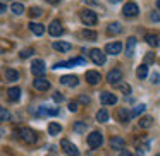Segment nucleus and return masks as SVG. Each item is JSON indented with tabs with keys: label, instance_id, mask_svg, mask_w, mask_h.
<instances>
[{
	"label": "nucleus",
	"instance_id": "51",
	"mask_svg": "<svg viewBox=\"0 0 160 156\" xmlns=\"http://www.w3.org/2000/svg\"><path fill=\"white\" fill-rule=\"evenodd\" d=\"M0 52H2V50H0Z\"/></svg>",
	"mask_w": 160,
	"mask_h": 156
},
{
	"label": "nucleus",
	"instance_id": "7",
	"mask_svg": "<svg viewBox=\"0 0 160 156\" xmlns=\"http://www.w3.org/2000/svg\"><path fill=\"white\" fill-rule=\"evenodd\" d=\"M90 57H91V60H93L97 65H103L105 64V53L102 52V50H98V48H93L90 52Z\"/></svg>",
	"mask_w": 160,
	"mask_h": 156
},
{
	"label": "nucleus",
	"instance_id": "17",
	"mask_svg": "<svg viewBox=\"0 0 160 156\" xmlns=\"http://www.w3.org/2000/svg\"><path fill=\"white\" fill-rule=\"evenodd\" d=\"M29 29H31V33L33 35H36V36H42L43 33H45V26L43 24H38V22H29Z\"/></svg>",
	"mask_w": 160,
	"mask_h": 156
},
{
	"label": "nucleus",
	"instance_id": "9",
	"mask_svg": "<svg viewBox=\"0 0 160 156\" xmlns=\"http://www.w3.org/2000/svg\"><path fill=\"white\" fill-rule=\"evenodd\" d=\"M121 52H122V43H119V41L105 45V53H108V55H119Z\"/></svg>",
	"mask_w": 160,
	"mask_h": 156
},
{
	"label": "nucleus",
	"instance_id": "12",
	"mask_svg": "<svg viewBox=\"0 0 160 156\" xmlns=\"http://www.w3.org/2000/svg\"><path fill=\"white\" fill-rule=\"evenodd\" d=\"M145 40L150 46H153V48L160 46V33H148V35L145 36Z\"/></svg>",
	"mask_w": 160,
	"mask_h": 156
},
{
	"label": "nucleus",
	"instance_id": "26",
	"mask_svg": "<svg viewBox=\"0 0 160 156\" xmlns=\"http://www.w3.org/2000/svg\"><path fill=\"white\" fill-rule=\"evenodd\" d=\"M117 118L121 122H128L129 118H131V113H129L126 108H119V111H117Z\"/></svg>",
	"mask_w": 160,
	"mask_h": 156
},
{
	"label": "nucleus",
	"instance_id": "24",
	"mask_svg": "<svg viewBox=\"0 0 160 156\" xmlns=\"http://www.w3.org/2000/svg\"><path fill=\"white\" fill-rule=\"evenodd\" d=\"M152 124H153V118L152 117H148V115H146V117H141L139 118V122H138V125L141 129H148V127H152Z\"/></svg>",
	"mask_w": 160,
	"mask_h": 156
},
{
	"label": "nucleus",
	"instance_id": "35",
	"mask_svg": "<svg viewBox=\"0 0 160 156\" xmlns=\"http://www.w3.org/2000/svg\"><path fill=\"white\" fill-rule=\"evenodd\" d=\"M145 110H146V106H145V105H143V103H141V105H138V106H136L134 110L131 111V117H136V115H141V113H143V111H145Z\"/></svg>",
	"mask_w": 160,
	"mask_h": 156
},
{
	"label": "nucleus",
	"instance_id": "49",
	"mask_svg": "<svg viewBox=\"0 0 160 156\" xmlns=\"http://www.w3.org/2000/svg\"><path fill=\"white\" fill-rule=\"evenodd\" d=\"M157 9L160 11V0H157Z\"/></svg>",
	"mask_w": 160,
	"mask_h": 156
},
{
	"label": "nucleus",
	"instance_id": "4",
	"mask_svg": "<svg viewBox=\"0 0 160 156\" xmlns=\"http://www.w3.org/2000/svg\"><path fill=\"white\" fill-rule=\"evenodd\" d=\"M60 148H62L64 153L69 154V156H79V149H78L71 141H67V139H62V141H60Z\"/></svg>",
	"mask_w": 160,
	"mask_h": 156
},
{
	"label": "nucleus",
	"instance_id": "11",
	"mask_svg": "<svg viewBox=\"0 0 160 156\" xmlns=\"http://www.w3.org/2000/svg\"><path fill=\"white\" fill-rule=\"evenodd\" d=\"M48 33L52 36H60L64 33V28H62V24H60V21H52L50 22V26H48Z\"/></svg>",
	"mask_w": 160,
	"mask_h": 156
},
{
	"label": "nucleus",
	"instance_id": "14",
	"mask_svg": "<svg viewBox=\"0 0 160 156\" xmlns=\"http://www.w3.org/2000/svg\"><path fill=\"white\" fill-rule=\"evenodd\" d=\"M100 101L103 105H115L117 103V96H115V94H112V93H107V91H105V93H102L100 94Z\"/></svg>",
	"mask_w": 160,
	"mask_h": 156
},
{
	"label": "nucleus",
	"instance_id": "32",
	"mask_svg": "<svg viewBox=\"0 0 160 156\" xmlns=\"http://www.w3.org/2000/svg\"><path fill=\"white\" fill-rule=\"evenodd\" d=\"M11 120V111L7 108H0V122H7Z\"/></svg>",
	"mask_w": 160,
	"mask_h": 156
},
{
	"label": "nucleus",
	"instance_id": "19",
	"mask_svg": "<svg viewBox=\"0 0 160 156\" xmlns=\"http://www.w3.org/2000/svg\"><path fill=\"white\" fill-rule=\"evenodd\" d=\"M121 31H122V24H121V22H110V24L107 26V33H108L110 36L119 35Z\"/></svg>",
	"mask_w": 160,
	"mask_h": 156
},
{
	"label": "nucleus",
	"instance_id": "6",
	"mask_svg": "<svg viewBox=\"0 0 160 156\" xmlns=\"http://www.w3.org/2000/svg\"><path fill=\"white\" fill-rule=\"evenodd\" d=\"M138 12H139V7L134 2H128V4L124 5V9H122V14H124L126 17H136Z\"/></svg>",
	"mask_w": 160,
	"mask_h": 156
},
{
	"label": "nucleus",
	"instance_id": "20",
	"mask_svg": "<svg viewBox=\"0 0 160 156\" xmlns=\"http://www.w3.org/2000/svg\"><path fill=\"white\" fill-rule=\"evenodd\" d=\"M108 144H110V148H112V149H124L126 141H124L122 137H112Z\"/></svg>",
	"mask_w": 160,
	"mask_h": 156
},
{
	"label": "nucleus",
	"instance_id": "13",
	"mask_svg": "<svg viewBox=\"0 0 160 156\" xmlns=\"http://www.w3.org/2000/svg\"><path fill=\"white\" fill-rule=\"evenodd\" d=\"M86 81L91 84V86H97V84L102 81L100 72H97V70H88L86 72Z\"/></svg>",
	"mask_w": 160,
	"mask_h": 156
},
{
	"label": "nucleus",
	"instance_id": "29",
	"mask_svg": "<svg viewBox=\"0 0 160 156\" xmlns=\"http://www.w3.org/2000/svg\"><path fill=\"white\" fill-rule=\"evenodd\" d=\"M11 11L14 12L16 16H21V14H24V5H22V4H18V2H14V4L11 5Z\"/></svg>",
	"mask_w": 160,
	"mask_h": 156
},
{
	"label": "nucleus",
	"instance_id": "38",
	"mask_svg": "<svg viewBox=\"0 0 160 156\" xmlns=\"http://www.w3.org/2000/svg\"><path fill=\"white\" fill-rule=\"evenodd\" d=\"M150 19H152L153 22H158L160 21V11L158 12H152V14H150Z\"/></svg>",
	"mask_w": 160,
	"mask_h": 156
},
{
	"label": "nucleus",
	"instance_id": "40",
	"mask_svg": "<svg viewBox=\"0 0 160 156\" xmlns=\"http://www.w3.org/2000/svg\"><path fill=\"white\" fill-rule=\"evenodd\" d=\"M148 62H150V64L153 62V53H148V55L145 57V65H146V64H148Z\"/></svg>",
	"mask_w": 160,
	"mask_h": 156
},
{
	"label": "nucleus",
	"instance_id": "34",
	"mask_svg": "<svg viewBox=\"0 0 160 156\" xmlns=\"http://www.w3.org/2000/svg\"><path fill=\"white\" fill-rule=\"evenodd\" d=\"M33 53H35V50H33V48H24V50H21L19 57H21V59H29Z\"/></svg>",
	"mask_w": 160,
	"mask_h": 156
},
{
	"label": "nucleus",
	"instance_id": "36",
	"mask_svg": "<svg viewBox=\"0 0 160 156\" xmlns=\"http://www.w3.org/2000/svg\"><path fill=\"white\" fill-rule=\"evenodd\" d=\"M53 101H57V103H62V101H64V96H62V93H59V91H55V93H53Z\"/></svg>",
	"mask_w": 160,
	"mask_h": 156
},
{
	"label": "nucleus",
	"instance_id": "47",
	"mask_svg": "<svg viewBox=\"0 0 160 156\" xmlns=\"http://www.w3.org/2000/svg\"><path fill=\"white\" fill-rule=\"evenodd\" d=\"M108 2H110V4H119L121 0H108Z\"/></svg>",
	"mask_w": 160,
	"mask_h": 156
},
{
	"label": "nucleus",
	"instance_id": "8",
	"mask_svg": "<svg viewBox=\"0 0 160 156\" xmlns=\"http://www.w3.org/2000/svg\"><path fill=\"white\" fill-rule=\"evenodd\" d=\"M107 81L110 84H119L122 81V72L119 69H112V70H108V74H107Z\"/></svg>",
	"mask_w": 160,
	"mask_h": 156
},
{
	"label": "nucleus",
	"instance_id": "42",
	"mask_svg": "<svg viewBox=\"0 0 160 156\" xmlns=\"http://www.w3.org/2000/svg\"><path fill=\"white\" fill-rule=\"evenodd\" d=\"M5 11H7V7H5V4H2V2H0V14H4Z\"/></svg>",
	"mask_w": 160,
	"mask_h": 156
},
{
	"label": "nucleus",
	"instance_id": "31",
	"mask_svg": "<svg viewBox=\"0 0 160 156\" xmlns=\"http://www.w3.org/2000/svg\"><path fill=\"white\" fill-rule=\"evenodd\" d=\"M60 130H62V127H60V125L57 124V122H52V124L48 125V132H50L52 135H57Z\"/></svg>",
	"mask_w": 160,
	"mask_h": 156
},
{
	"label": "nucleus",
	"instance_id": "46",
	"mask_svg": "<svg viewBox=\"0 0 160 156\" xmlns=\"http://www.w3.org/2000/svg\"><path fill=\"white\" fill-rule=\"evenodd\" d=\"M5 134V130H4V127H0V137H2V135Z\"/></svg>",
	"mask_w": 160,
	"mask_h": 156
},
{
	"label": "nucleus",
	"instance_id": "23",
	"mask_svg": "<svg viewBox=\"0 0 160 156\" xmlns=\"http://www.w3.org/2000/svg\"><path fill=\"white\" fill-rule=\"evenodd\" d=\"M81 36H83L84 40H88V41H95V40H97V31H91V29H83V31H81Z\"/></svg>",
	"mask_w": 160,
	"mask_h": 156
},
{
	"label": "nucleus",
	"instance_id": "37",
	"mask_svg": "<svg viewBox=\"0 0 160 156\" xmlns=\"http://www.w3.org/2000/svg\"><path fill=\"white\" fill-rule=\"evenodd\" d=\"M119 87H121V91L124 94H131V86H129V84H121Z\"/></svg>",
	"mask_w": 160,
	"mask_h": 156
},
{
	"label": "nucleus",
	"instance_id": "44",
	"mask_svg": "<svg viewBox=\"0 0 160 156\" xmlns=\"http://www.w3.org/2000/svg\"><path fill=\"white\" fill-rule=\"evenodd\" d=\"M79 101H83V103H88V101H90V100H88L86 96H81V100H79Z\"/></svg>",
	"mask_w": 160,
	"mask_h": 156
},
{
	"label": "nucleus",
	"instance_id": "3",
	"mask_svg": "<svg viewBox=\"0 0 160 156\" xmlns=\"http://www.w3.org/2000/svg\"><path fill=\"white\" fill-rule=\"evenodd\" d=\"M102 144H103V135H102L98 130L91 132V134L88 135V146H90L91 149H97V148H100Z\"/></svg>",
	"mask_w": 160,
	"mask_h": 156
},
{
	"label": "nucleus",
	"instance_id": "30",
	"mask_svg": "<svg viewBox=\"0 0 160 156\" xmlns=\"http://www.w3.org/2000/svg\"><path fill=\"white\" fill-rule=\"evenodd\" d=\"M86 129H88L86 122H74V132L83 134V132H86Z\"/></svg>",
	"mask_w": 160,
	"mask_h": 156
},
{
	"label": "nucleus",
	"instance_id": "48",
	"mask_svg": "<svg viewBox=\"0 0 160 156\" xmlns=\"http://www.w3.org/2000/svg\"><path fill=\"white\" fill-rule=\"evenodd\" d=\"M86 4H95V0H84Z\"/></svg>",
	"mask_w": 160,
	"mask_h": 156
},
{
	"label": "nucleus",
	"instance_id": "27",
	"mask_svg": "<svg viewBox=\"0 0 160 156\" xmlns=\"http://www.w3.org/2000/svg\"><path fill=\"white\" fill-rule=\"evenodd\" d=\"M5 79L7 81H18L19 79V72L16 69H7L5 70Z\"/></svg>",
	"mask_w": 160,
	"mask_h": 156
},
{
	"label": "nucleus",
	"instance_id": "41",
	"mask_svg": "<svg viewBox=\"0 0 160 156\" xmlns=\"http://www.w3.org/2000/svg\"><path fill=\"white\" fill-rule=\"evenodd\" d=\"M152 83H160V76H158V74H153V76H152Z\"/></svg>",
	"mask_w": 160,
	"mask_h": 156
},
{
	"label": "nucleus",
	"instance_id": "10",
	"mask_svg": "<svg viewBox=\"0 0 160 156\" xmlns=\"http://www.w3.org/2000/svg\"><path fill=\"white\" fill-rule=\"evenodd\" d=\"M33 86L38 91H48L50 89V81H47L45 77H36V79L33 81Z\"/></svg>",
	"mask_w": 160,
	"mask_h": 156
},
{
	"label": "nucleus",
	"instance_id": "21",
	"mask_svg": "<svg viewBox=\"0 0 160 156\" xmlns=\"http://www.w3.org/2000/svg\"><path fill=\"white\" fill-rule=\"evenodd\" d=\"M71 48H72V46L67 41H55L53 43V50H57V52H69Z\"/></svg>",
	"mask_w": 160,
	"mask_h": 156
},
{
	"label": "nucleus",
	"instance_id": "25",
	"mask_svg": "<svg viewBox=\"0 0 160 156\" xmlns=\"http://www.w3.org/2000/svg\"><path fill=\"white\" fill-rule=\"evenodd\" d=\"M97 120L100 122V124H105V122H108V111L105 110V108H102V110L97 111Z\"/></svg>",
	"mask_w": 160,
	"mask_h": 156
},
{
	"label": "nucleus",
	"instance_id": "50",
	"mask_svg": "<svg viewBox=\"0 0 160 156\" xmlns=\"http://www.w3.org/2000/svg\"><path fill=\"white\" fill-rule=\"evenodd\" d=\"M47 156H57V154H52V153H50V154H47Z\"/></svg>",
	"mask_w": 160,
	"mask_h": 156
},
{
	"label": "nucleus",
	"instance_id": "43",
	"mask_svg": "<svg viewBox=\"0 0 160 156\" xmlns=\"http://www.w3.org/2000/svg\"><path fill=\"white\" fill-rule=\"evenodd\" d=\"M119 156H132V154H131L129 151H124V149H122V151L119 153Z\"/></svg>",
	"mask_w": 160,
	"mask_h": 156
},
{
	"label": "nucleus",
	"instance_id": "28",
	"mask_svg": "<svg viewBox=\"0 0 160 156\" xmlns=\"http://www.w3.org/2000/svg\"><path fill=\"white\" fill-rule=\"evenodd\" d=\"M136 76L139 77V79H145L146 76H148V65H145V64H141V65L136 69Z\"/></svg>",
	"mask_w": 160,
	"mask_h": 156
},
{
	"label": "nucleus",
	"instance_id": "1",
	"mask_svg": "<svg viewBox=\"0 0 160 156\" xmlns=\"http://www.w3.org/2000/svg\"><path fill=\"white\" fill-rule=\"evenodd\" d=\"M19 137H21L26 144H35V142L38 141V134L29 127H22L21 130H19Z\"/></svg>",
	"mask_w": 160,
	"mask_h": 156
},
{
	"label": "nucleus",
	"instance_id": "33",
	"mask_svg": "<svg viewBox=\"0 0 160 156\" xmlns=\"http://www.w3.org/2000/svg\"><path fill=\"white\" fill-rule=\"evenodd\" d=\"M28 14H29V17H40V16L43 14V11H42L40 7H31Z\"/></svg>",
	"mask_w": 160,
	"mask_h": 156
},
{
	"label": "nucleus",
	"instance_id": "16",
	"mask_svg": "<svg viewBox=\"0 0 160 156\" xmlns=\"http://www.w3.org/2000/svg\"><path fill=\"white\" fill-rule=\"evenodd\" d=\"M60 83L66 84V86L76 87L79 84V79H78V76H64V77H60Z\"/></svg>",
	"mask_w": 160,
	"mask_h": 156
},
{
	"label": "nucleus",
	"instance_id": "15",
	"mask_svg": "<svg viewBox=\"0 0 160 156\" xmlns=\"http://www.w3.org/2000/svg\"><path fill=\"white\" fill-rule=\"evenodd\" d=\"M136 38L134 36H129L128 38V43H126V55L128 57H132L134 55V50H136Z\"/></svg>",
	"mask_w": 160,
	"mask_h": 156
},
{
	"label": "nucleus",
	"instance_id": "39",
	"mask_svg": "<svg viewBox=\"0 0 160 156\" xmlns=\"http://www.w3.org/2000/svg\"><path fill=\"white\" fill-rule=\"evenodd\" d=\"M69 110L71 111H76L78 110V103H76V101H71V103H69Z\"/></svg>",
	"mask_w": 160,
	"mask_h": 156
},
{
	"label": "nucleus",
	"instance_id": "22",
	"mask_svg": "<svg viewBox=\"0 0 160 156\" xmlns=\"http://www.w3.org/2000/svg\"><path fill=\"white\" fill-rule=\"evenodd\" d=\"M7 96L11 101H18L19 98H21V89H19V87H11V89L7 91Z\"/></svg>",
	"mask_w": 160,
	"mask_h": 156
},
{
	"label": "nucleus",
	"instance_id": "45",
	"mask_svg": "<svg viewBox=\"0 0 160 156\" xmlns=\"http://www.w3.org/2000/svg\"><path fill=\"white\" fill-rule=\"evenodd\" d=\"M47 2H48V4H59L60 0H47Z\"/></svg>",
	"mask_w": 160,
	"mask_h": 156
},
{
	"label": "nucleus",
	"instance_id": "18",
	"mask_svg": "<svg viewBox=\"0 0 160 156\" xmlns=\"http://www.w3.org/2000/svg\"><path fill=\"white\" fill-rule=\"evenodd\" d=\"M59 113V110L57 108H48V106H40L38 111H36V115H40V117H45V115H57Z\"/></svg>",
	"mask_w": 160,
	"mask_h": 156
},
{
	"label": "nucleus",
	"instance_id": "2",
	"mask_svg": "<svg viewBox=\"0 0 160 156\" xmlns=\"http://www.w3.org/2000/svg\"><path fill=\"white\" fill-rule=\"evenodd\" d=\"M79 16H81V21H83L84 26H95L98 21V16L93 11H90V9H83L79 12Z\"/></svg>",
	"mask_w": 160,
	"mask_h": 156
},
{
	"label": "nucleus",
	"instance_id": "5",
	"mask_svg": "<svg viewBox=\"0 0 160 156\" xmlns=\"http://www.w3.org/2000/svg\"><path fill=\"white\" fill-rule=\"evenodd\" d=\"M31 70H33V74H35L36 77H43V74L47 72L45 62H43V60H40V59L33 60V64H31Z\"/></svg>",
	"mask_w": 160,
	"mask_h": 156
}]
</instances>
